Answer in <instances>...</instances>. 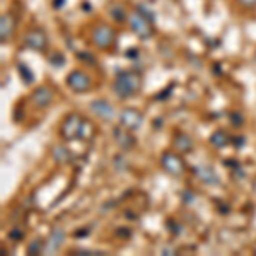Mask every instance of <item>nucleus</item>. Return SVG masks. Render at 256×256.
Wrapping results in <instances>:
<instances>
[{"label":"nucleus","mask_w":256,"mask_h":256,"mask_svg":"<svg viewBox=\"0 0 256 256\" xmlns=\"http://www.w3.org/2000/svg\"><path fill=\"white\" fill-rule=\"evenodd\" d=\"M142 88V79L134 70H122L113 82V90L118 98H132Z\"/></svg>","instance_id":"1"},{"label":"nucleus","mask_w":256,"mask_h":256,"mask_svg":"<svg viewBox=\"0 0 256 256\" xmlns=\"http://www.w3.org/2000/svg\"><path fill=\"white\" fill-rule=\"evenodd\" d=\"M126 22L134 34H137L140 40H148L154 36V26H152V19L144 16L140 10H134L126 14Z\"/></svg>","instance_id":"2"},{"label":"nucleus","mask_w":256,"mask_h":256,"mask_svg":"<svg viewBox=\"0 0 256 256\" xmlns=\"http://www.w3.org/2000/svg\"><path fill=\"white\" fill-rule=\"evenodd\" d=\"M114 38H116L114 30L111 26H108V24H98L92 30V32H90L92 43L101 50H108L111 44L114 43Z\"/></svg>","instance_id":"3"},{"label":"nucleus","mask_w":256,"mask_h":256,"mask_svg":"<svg viewBox=\"0 0 256 256\" xmlns=\"http://www.w3.org/2000/svg\"><path fill=\"white\" fill-rule=\"evenodd\" d=\"M82 122H84V120H82L79 114L70 113L68 116L64 120V123H62V128H60L62 137H64L65 140L79 138L80 128H82Z\"/></svg>","instance_id":"4"},{"label":"nucleus","mask_w":256,"mask_h":256,"mask_svg":"<svg viewBox=\"0 0 256 256\" xmlns=\"http://www.w3.org/2000/svg\"><path fill=\"white\" fill-rule=\"evenodd\" d=\"M160 166H162L169 172V174H172V176H181L184 172L183 159H181L178 154H174V152H171V150L164 152V154L160 156Z\"/></svg>","instance_id":"5"},{"label":"nucleus","mask_w":256,"mask_h":256,"mask_svg":"<svg viewBox=\"0 0 256 256\" xmlns=\"http://www.w3.org/2000/svg\"><path fill=\"white\" fill-rule=\"evenodd\" d=\"M67 86L79 94L88 92L90 89V77L84 72V70H72L67 77Z\"/></svg>","instance_id":"6"},{"label":"nucleus","mask_w":256,"mask_h":256,"mask_svg":"<svg viewBox=\"0 0 256 256\" xmlns=\"http://www.w3.org/2000/svg\"><path fill=\"white\" fill-rule=\"evenodd\" d=\"M24 43H26L28 48L34 50V52H44L48 48V38H46V32L43 30H30L24 36Z\"/></svg>","instance_id":"7"},{"label":"nucleus","mask_w":256,"mask_h":256,"mask_svg":"<svg viewBox=\"0 0 256 256\" xmlns=\"http://www.w3.org/2000/svg\"><path fill=\"white\" fill-rule=\"evenodd\" d=\"M142 122H144L142 113L135 108H126L120 113V123H122V126L125 128V130H130V132L137 130V128H140V125H142Z\"/></svg>","instance_id":"8"},{"label":"nucleus","mask_w":256,"mask_h":256,"mask_svg":"<svg viewBox=\"0 0 256 256\" xmlns=\"http://www.w3.org/2000/svg\"><path fill=\"white\" fill-rule=\"evenodd\" d=\"M89 108L98 118L104 120V122H111V120H114V116H116L114 108L108 101H104V99H94V101H90Z\"/></svg>","instance_id":"9"},{"label":"nucleus","mask_w":256,"mask_h":256,"mask_svg":"<svg viewBox=\"0 0 256 256\" xmlns=\"http://www.w3.org/2000/svg\"><path fill=\"white\" fill-rule=\"evenodd\" d=\"M53 98H55L53 90L50 88H46V86H41V88L32 90L31 102L34 106H38V108H48V106L53 102Z\"/></svg>","instance_id":"10"},{"label":"nucleus","mask_w":256,"mask_h":256,"mask_svg":"<svg viewBox=\"0 0 256 256\" xmlns=\"http://www.w3.org/2000/svg\"><path fill=\"white\" fill-rule=\"evenodd\" d=\"M14 30H16V19L10 12H7L0 19V40H2V43L10 40V36L14 34Z\"/></svg>","instance_id":"11"},{"label":"nucleus","mask_w":256,"mask_h":256,"mask_svg":"<svg viewBox=\"0 0 256 256\" xmlns=\"http://www.w3.org/2000/svg\"><path fill=\"white\" fill-rule=\"evenodd\" d=\"M195 176L198 180L202 181V183L205 184H218V181H220V178L216 171H214L212 168H207V166H198L195 168Z\"/></svg>","instance_id":"12"},{"label":"nucleus","mask_w":256,"mask_h":256,"mask_svg":"<svg viewBox=\"0 0 256 256\" xmlns=\"http://www.w3.org/2000/svg\"><path fill=\"white\" fill-rule=\"evenodd\" d=\"M65 241V232L60 229V227H56V229H53V232L50 234L48 238V242H46V251L48 253H55V251H58L62 244H64Z\"/></svg>","instance_id":"13"},{"label":"nucleus","mask_w":256,"mask_h":256,"mask_svg":"<svg viewBox=\"0 0 256 256\" xmlns=\"http://www.w3.org/2000/svg\"><path fill=\"white\" fill-rule=\"evenodd\" d=\"M113 137H114V140H116L118 146L122 148H132V147H134V144H135L134 137L130 135V130L125 132V130H122V128H114Z\"/></svg>","instance_id":"14"},{"label":"nucleus","mask_w":256,"mask_h":256,"mask_svg":"<svg viewBox=\"0 0 256 256\" xmlns=\"http://www.w3.org/2000/svg\"><path fill=\"white\" fill-rule=\"evenodd\" d=\"M172 144H174V147L180 152H190V150H192V147H193L192 138H190L186 134H176Z\"/></svg>","instance_id":"15"},{"label":"nucleus","mask_w":256,"mask_h":256,"mask_svg":"<svg viewBox=\"0 0 256 256\" xmlns=\"http://www.w3.org/2000/svg\"><path fill=\"white\" fill-rule=\"evenodd\" d=\"M210 144H212V146H216L217 148H222V147L229 146V137H227L226 132L217 130V132H214V134L210 135Z\"/></svg>","instance_id":"16"},{"label":"nucleus","mask_w":256,"mask_h":256,"mask_svg":"<svg viewBox=\"0 0 256 256\" xmlns=\"http://www.w3.org/2000/svg\"><path fill=\"white\" fill-rule=\"evenodd\" d=\"M53 159H55V162H58V164H67L70 160V152L64 146H58L55 150H53Z\"/></svg>","instance_id":"17"},{"label":"nucleus","mask_w":256,"mask_h":256,"mask_svg":"<svg viewBox=\"0 0 256 256\" xmlns=\"http://www.w3.org/2000/svg\"><path fill=\"white\" fill-rule=\"evenodd\" d=\"M92 125L89 122H82V128H80V134H79V138L82 140H89L92 137Z\"/></svg>","instance_id":"18"},{"label":"nucleus","mask_w":256,"mask_h":256,"mask_svg":"<svg viewBox=\"0 0 256 256\" xmlns=\"http://www.w3.org/2000/svg\"><path fill=\"white\" fill-rule=\"evenodd\" d=\"M43 241H40V239H36L34 242H31L30 246H28V254H41L43 253Z\"/></svg>","instance_id":"19"},{"label":"nucleus","mask_w":256,"mask_h":256,"mask_svg":"<svg viewBox=\"0 0 256 256\" xmlns=\"http://www.w3.org/2000/svg\"><path fill=\"white\" fill-rule=\"evenodd\" d=\"M18 68H19V72L24 76V82H26V84H30V82L32 80V72H31V70L28 68L24 64H19V67H18Z\"/></svg>","instance_id":"20"},{"label":"nucleus","mask_w":256,"mask_h":256,"mask_svg":"<svg viewBox=\"0 0 256 256\" xmlns=\"http://www.w3.org/2000/svg\"><path fill=\"white\" fill-rule=\"evenodd\" d=\"M238 2L241 4L242 7H246V9H250V7L256 6V0H238Z\"/></svg>","instance_id":"21"},{"label":"nucleus","mask_w":256,"mask_h":256,"mask_svg":"<svg viewBox=\"0 0 256 256\" xmlns=\"http://www.w3.org/2000/svg\"><path fill=\"white\" fill-rule=\"evenodd\" d=\"M9 236H10L12 239H20V238L24 236V234H22V230H18V232H14V230H12V232L9 234Z\"/></svg>","instance_id":"22"},{"label":"nucleus","mask_w":256,"mask_h":256,"mask_svg":"<svg viewBox=\"0 0 256 256\" xmlns=\"http://www.w3.org/2000/svg\"><path fill=\"white\" fill-rule=\"evenodd\" d=\"M254 254H256V246H254Z\"/></svg>","instance_id":"23"}]
</instances>
